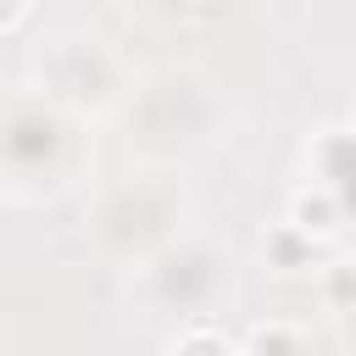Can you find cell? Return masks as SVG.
<instances>
[{
	"mask_svg": "<svg viewBox=\"0 0 356 356\" xmlns=\"http://www.w3.org/2000/svg\"><path fill=\"white\" fill-rule=\"evenodd\" d=\"M284 228H295L306 245H323V239H339L345 234V195H334V189H300L295 200H289V222Z\"/></svg>",
	"mask_w": 356,
	"mask_h": 356,
	"instance_id": "cell-1",
	"label": "cell"
},
{
	"mask_svg": "<svg viewBox=\"0 0 356 356\" xmlns=\"http://www.w3.org/2000/svg\"><path fill=\"white\" fill-rule=\"evenodd\" d=\"M312 161H323V172H317V189H334V195H345V128H323V134H312Z\"/></svg>",
	"mask_w": 356,
	"mask_h": 356,
	"instance_id": "cell-2",
	"label": "cell"
},
{
	"mask_svg": "<svg viewBox=\"0 0 356 356\" xmlns=\"http://www.w3.org/2000/svg\"><path fill=\"white\" fill-rule=\"evenodd\" d=\"M250 356H300V334L289 323H256L250 328Z\"/></svg>",
	"mask_w": 356,
	"mask_h": 356,
	"instance_id": "cell-3",
	"label": "cell"
},
{
	"mask_svg": "<svg viewBox=\"0 0 356 356\" xmlns=\"http://www.w3.org/2000/svg\"><path fill=\"white\" fill-rule=\"evenodd\" d=\"M273 250H278V261H284V267H300V261H312V256H317V245H306L295 228H278V234H273Z\"/></svg>",
	"mask_w": 356,
	"mask_h": 356,
	"instance_id": "cell-4",
	"label": "cell"
},
{
	"mask_svg": "<svg viewBox=\"0 0 356 356\" xmlns=\"http://www.w3.org/2000/svg\"><path fill=\"white\" fill-rule=\"evenodd\" d=\"M328 306H334V312H345V306H350V267H345V261H334V267H328Z\"/></svg>",
	"mask_w": 356,
	"mask_h": 356,
	"instance_id": "cell-5",
	"label": "cell"
},
{
	"mask_svg": "<svg viewBox=\"0 0 356 356\" xmlns=\"http://www.w3.org/2000/svg\"><path fill=\"white\" fill-rule=\"evenodd\" d=\"M22 11H28V0H0V28H11Z\"/></svg>",
	"mask_w": 356,
	"mask_h": 356,
	"instance_id": "cell-6",
	"label": "cell"
}]
</instances>
